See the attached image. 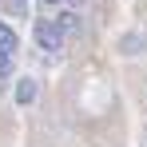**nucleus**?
Here are the masks:
<instances>
[{
  "mask_svg": "<svg viewBox=\"0 0 147 147\" xmlns=\"http://www.w3.org/2000/svg\"><path fill=\"white\" fill-rule=\"evenodd\" d=\"M32 36H36V44L48 52V56H60L64 52V40H68V32L60 28V20H36Z\"/></svg>",
  "mask_w": 147,
  "mask_h": 147,
  "instance_id": "f257e3e1",
  "label": "nucleus"
},
{
  "mask_svg": "<svg viewBox=\"0 0 147 147\" xmlns=\"http://www.w3.org/2000/svg\"><path fill=\"white\" fill-rule=\"evenodd\" d=\"M32 99H36V80H32V76H24V80L16 84V103H20V107H28Z\"/></svg>",
  "mask_w": 147,
  "mask_h": 147,
  "instance_id": "f03ea898",
  "label": "nucleus"
},
{
  "mask_svg": "<svg viewBox=\"0 0 147 147\" xmlns=\"http://www.w3.org/2000/svg\"><path fill=\"white\" fill-rule=\"evenodd\" d=\"M0 52H16V32L0 20Z\"/></svg>",
  "mask_w": 147,
  "mask_h": 147,
  "instance_id": "7ed1b4c3",
  "label": "nucleus"
},
{
  "mask_svg": "<svg viewBox=\"0 0 147 147\" xmlns=\"http://www.w3.org/2000/svg\"><path fill=\"white\" fill-rule=\"evenodd\" d=\"M12 64H16V52H0V80L12 76Z\"/></svg>",
  "mask_w": 147,
  "mask_h": 147,
  "instance_id": "20e7f679",
  "label": "nucleus"
},
{
  "mask_svg": "<svg viewBox=\"0 0 147 147\" xmlns=\"http://www.w3.org/2000/svg\"><path fill=\"white\" fill-rule=\"evenodd\" d=\"M56 20H60L64 32H76V28H80V16H76V12H64V16H56Z\"/></svg>",
  "mask_w": 147,
  "mask_h": 147,
  "instance_id": "39448f33",
  "label": "nucleus"
},
{
  "mask_svg": "<svg viewBox=\"0 0 147 147\" xmlns=\"http://www.w3.org/2000/svg\"><path fill=\"white\" fill-rule=\"evenodd\" d=\"M68 4H76V8H80V4H84V0H68Z\"/></svg>",
  "mask_w": 147,
  "mask_h": 147,
  "instance_id": "423d86ee",
  "label": "nucleus"
},
{
  "mask_svg": "<svg viewBox=\"0 0 147 147\" xmlns=\"http://www.w3.org/2000/svg\"><path fill=\"white\" fill-rule=\"evenodd\" d=\"M44 4H60V0H44Z\"/></svg>",
  "mask_w": 147,
  "mask_h": 147,
  "instance_id": "0eeeda50",
  "label": "nucleus"
}]
</instances>
